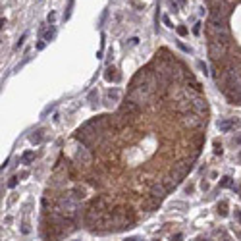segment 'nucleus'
<instances>
[{
	"mask_svg": "<svg viewBox=\"0 0 241 241\" xmlns=\"http://www.w3.org/2000/svg\"><path fill=\"white\" fill-rule=\"evenodd\" d=\"M237 160H239V162H241V152H239V156H237Z\"/></svg>",
	"mask_w": 241,
	"mask_h": 241,
	"instance_id": "obj_39",
	"label": "nucleus"
},
{
	"mask_svg": "<svg viewBox=\"0 0 241 241\" xmlns=\"http://www.w3.org/2000/svg\"><path fill=\"white\" fill-rule=\"evenodd\" d=\"M25 37H27V35H25V33H23V35H21V39L18 41V45H16V48H19L21 45H23V41H25Z\"/></svg>",
	"mask_w": 241,
	"mask_h": 241,
	"instance_id": "obj_31",
	"label": "nucleus"
},
{
	"mask_svg": "<svg viewBox=\"0 0 241 241\" xmlns=\"http://www.w3.org/2000/svg\"><path fill=\"white\" fill-rule=\"evenodd\" d=\"M89 102H91L93 108H97V104H98V93H97V89H93L89 93Z\"/></svg>",
	"mask_w": 241,
	"mask_h": 241,
	"instance_id": "obj_14",
	"label": "nucleus"
},
{
	"mask_svg": "<svg viewBox=\"0 0 241 241\" xmlns=\"http://www.w3.org/2000/svg\"><path fill=\"white\" fill-rule=\"evenodd\" d=\"M104 79H106V81H110V83H118L120 79H122V75L118 74V70H116L114 66H108L106 71H104Z\"/></svg>",
	"mask_w": 241,
	"mask_h": 241,
	"instance_id": "obj_8",
	"label": "nucleus"
},
{
	"mask_svg": "<svg viewBox=\"0 0 241 241\" xmlns=\"http://www.w3.org/2000/svg\"><path fill=\"white\" fill-rule=\"evenodd\" d=\"M178 33L181 35V37H185V35H187L189 31H187V27H183V25H179V27H178Z\"/></svg>",
	"mask_w": 241,
	"mask_h": 241,
	"instance_id": "obj_25",
	"label": "nucleus"
},
{
	"mask_svg": "<svg viewBox=\"0 0 241 241\" xmlns=\"http://www.w3.org/2000/svg\"><path fill=\"white\" fill-rule=\"evenodd\" d=\"M141 110H143V106L141 104H137L135 100H131V98H123L122 102H120V110L118 112H122L123 116H127V118H139L141 116Z\"/></svg>",
	"mask_w": 241,
	"mask_h": 241,
	"instance_id": "obj_3",
	"label": "nucleus"
},
{
	"mask_svg": "<svg viewBox=\"0 0 241 241\" xmlns=\"http://www.w3.org/2000/svg\"><path fill=\"white\" fill-rule=\"evenodd\" d=\"M181 237H183V235H181V233H176V235L172 237V241H181Z\"/></svg>",
	"mask_w": 241,
	"mask_h": 241,
	"instance_id": "obj_35",
	"label": "nucleus"
},
{
	"mask_svg": "<svg viewBox=\"0 0 241 241\" xmlns=\"http://www.w3.org/2000/svg\"><path fill=\"white\" fill-rule=\"evenodd\" d=\"M162 19H164V23H166L168 27H174V25H172V21H170V18H168V16H164Z\"/></svg>",
	"mask_w": 241,
	"mask_h": 241,
	"instance_id": "obj_34",
	"label": "nucleus"
},
{
	"mask_svg": "<svg viewBox=\"0 0 241 241\" xmlns=\"http://www.w3.org/2000/svg\"><path fill=\"white\" fill-rule=\"evenodd\" d=\"M201 189H203V191H208V189H210V183H208V181H201Z\"/></svg>",
	"mask_w": 241,
	"mask_h": 241,
	"instance_id": "obj_27",
	"label": "nucleus"
},
{
	"mask_svg": "<svg viewBox=\"0 0 241 241\" xmlns=\"http://www.w3.org/2000/svg\"><path fill=\"white\" fill-rule=\"evenodd\" d=\"M199 241H210L208 237H199Z\"/></svg>",
	"mask_w": 241,
	"mask_h": 241,
	"instance_id": "obj_38",
	"label": "nucleus"
},
{
	"mask_svg": "<svg viewBox=\"0 0 241 241\" xmlns=\"http://www.w3.org/2000/svg\"><path fill=\"white\" fill-rule=\"evenodd\" d=\"M231 145H233V147H237V145H241V135L233 137V139H231Z\"/></svg>",
	"mask_w": 241,
	"mask_h": 241,
	"instance_id": "obj_28",
	"label": "nucleus"
},
{
	"mask_svg": "<svg viewBox=\"0 0 241 241\" xmlns=\"http://www.w3.org/2000/svg\"><path fill=\"white\" fill-rule=\"evenodd\" d=\"M193 33H195V35H199V33H201V23H195V27H193Z\"/></svg>",
	"mask_w": 241,
	"mask_h": 241,
	"instance_id": "obj_33",
	"label": "nucleus"
},
{
	"mask_svg": "<svg viewBox=\"0 0 241 241\" xmlns=\"http://www.w3.org/2000/svg\"><path fill=\"white\" fill-rule=\"evenodd\" d=\"M54 37H56V29H54V27H50L48 31L45 33V41H46V42H50V41L54 39Z\"/></svg>",
	"mask_w": 241,
	"mask_h": 241,
	"instance_id": "obj_15",
	"label": "nucleus"
},
{
	"mask_svg": "<svg viewBox=\"0 0 241 241\" xmlns=\"http://www.w3.org/2000/svg\"><path fill=\"white\" fill-rule=\"evenodd\" d=\"M35 156H37V155H35V151H25L23 155L19 156V160H21V164H31L33 160H35Z\"/></svg>",
	"mask_w": 241,
	"mask_h": 241,
	"instance_id": "obj_10",
	"label": "nucleus"
},
{
	"mask_svg": "<svg viewBox=\"0 0 241 241\" xmlns=\"http://www.w3.org/2000/svg\"><path fill=\"white\" fill-rule=\"evenodd\" d=\"M54 19H56V14H54V12H50V14H48V23L52 25V23H54Z\"/></svg>",
	"mask_w": 241,
	"mask_h": 241,
	"instance_id": "obj_29",
	"label": "nucleus"
},
{
	"mask_svg": "<svg viewBox=\"0 0 241 241\" xmlns=\"http://www.w3.org/2000/svg\"><path fill=\"white\" fill-rule=\"evenodd\" d=\"M216 212H218V216H222V218H226L228 216V201H220L216 204Z\"/></svg>",
	"mask_w": 241,
	"mask_h": 241,
	"instance_id": "obj_11",
	"label": "nucleus"
},
{
	"mask_svg": "<svg viewBox=\"0 0 241 241\" xmlns=\"http://www.w3.org/2000/svg\"><path fill=\"white\" fill-rule=\"evenodd\" d=\"M155 241H160V239H155Z\"/></svg>",
	"mask_w": 241,
	"mask_h": 241,
	"instance_id": "obj_40",
	"label": "nucleus"
},
{
	"mask_svg": "<svg viewBox=\"0 0 241 241\" xmlns=\"http://www.w3.org/2000/svg\"><path fill=\"white\" fill-rule=\"evenodd\" d=\"M170 10L176 14V12H179V4L176 2V0H170Z\"/></svg>",
	"mask_w": 241,
	"mask_h": 241,
	"instance_id": "obj_20",
	"label": "nucleus"
},
{
	"mask_svg": "<svg viewBox=\"0 0 241 241\" xmlns=\"http://www.w3.org/2000/svg\"><path fill=\"white\" fill-rule=\"evenodd\" d=\"M106 98L110 100V102H118L120 100V93H118V89H110L106 93Z\"/></svg>",
	"mask_w": 241,
	"mask_h": 241,
	"instance_id": "obj_13",
	"label": "nucleus"
},
{
	"mask_svg": "<svg viewBox=\"0 0 241 241\" xmlns=\"http://www.w3.org/2000/svg\"><path fill=\"white\" fill-rule=\"evenodd\" d=\"M176 2H178L179 6H185V4H187V0H176Z\"/></svg>",
	"mask_w": 241,
	"mask_h": 241,
	"instance_id": "obj_37",
	"label": "nucleus"
},
{
	"mask_svg": "<svg viewBox=\"0 0 241 241\" xmlns=\"http://www.w3.org/2000/svg\"><path fill=\"white\" fill-rule=\"evenodd\" d=\"M68 191H70V195L74 197L75 201H79V203H83V201H85V197H87V189H85L83 185H79V183L74 185V187H70Z\"/></svg>",
	"mask_w": 241,
	"mask_h": 241,
	"instance_id": "obj_7",
	"label": "nucleus"
},
{
	"mask_svg": "<svg viewBox=\"0 0 241 241\" xmlns=\"http://www.w3.org/2000/svg\"><path fill=\"white\" fill-rule=\"evenodd\" d=\"M197 66H199V68H201V71H203V74H204V75H207V74H208V68H207V64H204V62H199V64H197Z\"/></svg>",
	"mask_w": 241,
	"mask_h": 241,
	"instance_id": "obj_24",
	"label": "nucleus"
},
{
	"mask_svg": "<svg viewBox=\"0 0 241 241\" xmlns=\"http://www.w3.org/2000/svg\"><path fill=\"white\" fill-rule=\"evenodd\" d=\"M241 126V122L239 120H235V118H222V120H218V123H216V127L222 131V133H228V131H231V129H237Z\"/></svg>",
	"mask_w": 241,
	"mask_h": 241,
	"instance_id": "obj_5",
	"label": "nucleus"
},
{
	"mask_svg": "<svg viewBox=\"0 0 241 241\" xmlns=\"http://www.w3.org/2000/svg\"><path fill=\"white\" fill-rule=\"evenodd\" d=\"M74 241H79V239H74Z\"/></svg>",
	"mask_w": 241,
	"mask_h": 241,
	"instance_id": "obj_41",
	"label": "nucleus"
},
{
	"mask_svg": "<svg viewBox=\"0 0 241 241\" xmlns=\"http://www.w3.org/2000/svg\"><path fill=\"white\" fill-rule=\"evenodd\" d=\"M193 189H195V185H193V183L185 185V193H187V195H189V193H193Z\"/></svg>",
	"mask_w": 241,
	"mask_h": 241,
	"instance_id": "obj_30",
	"label": "nucleus"
},
{
	"mask_svg": "<svg viewBox=\"0 0 241 241\" xmlns=\"http://www.w3.org/2000/svg\"><path fill=\"white\" fill-rule=\"evenodd\" d=\"M29 139H31V143H35V145L42 143V139H45V129H37V131H33Z\"/></svg>",
	"mask_w": 241,
	"mask_h": 241,
	"instance_id": "obj_9",
	"label": "nucleus"
},
{
	"mask_svg": "<svg viewBox=\"0 0 241 241\" xmlns=\"http://www.w3.org/2000/svg\"><path fill=\"white\" fill-rule=\"evenodd\" d=\"M179 123H181V127H183V129H189V131L201 129V127L207 126V116L197 114V112L193 110V112H187V114H183V116H179Z\"/></svg>",
	"mask_w": 241,
	"mask_h": 241,
	"instance_id": "obj_2",
	"label": "nucleus"
},
{
	"mask_svg": "<svg viewBox=\"0 0 241 241\" xmlns=\"http://www.w3.org/2000/svg\"><path fill=\"white\" fill-rule=\"evenodd\" d=\"M126 241H145L143 237H139V235H133V237H127Z\"/></svg>",
	"mask_w": 241,
	"mask_h": 241,
	"instance_id": "obj_32",
	"label": "nucleus"
},
{
	"mask_svg": "<svg viewBox=\"0 0 241 241\" xmlns=\"http://www.w3.org/2000/svg\"><path fill=\"white\" fill-rule=\"evenodd\" d=\"M71 8H74V0H70L68 10H66V14H64V21H66V19H70V16H71Z\"/></svg>",
	"mask_w": 241,
	"mask_h": 241,
	"instance_id": "obj_18",
	"label": "nucleus"
},
{
	"mask_svg": "<svg viewBox=\"0 0 241 241\" xmlns=\"http://www.w3.org/2000/svg\"><path fill=\"white\" fill-rule=\"evenodd\" d=\"M29 231H31V228H29V224H27V222H23V224H21V233H23V235H27Z\"/></svg>",
	"mask_w": 241,
	"mask_h": 241,
	"instance_id": "obj_23",
	"label": "nucleus"
},
{
	"mask_svg": "<svg viewBox=\"0 0 241 241\" xmlns=\"http://www.w3.org/2000/svg\"><path fill=\"white\" fill-rule=\"evenodd\" d=\"M220 187H230V189H233V191H235V185H233V179H231L230 176H224V178L220 179Z\"/></svg>",
	"mask_w": 241,
	"mask_h": 241,
	"instance_id": "obj_12",
	"label": "nucleus"
},
{
	"mask_svg": "<svg viewBox=\"0 0 241 241\" xmlns=\"http://www.w3.org/2000/svg\"><path fill=\"white\" fill-rule=\"evenodd\" d=\"M178 46H179L181 50H183V52H187V54H191V52H193V50L189 48V46H185V45H183V42H181V41H178Z\"/></svg>",
	"mask_w": 241,
	"mask_h": 241,
	"instance_id": "obj_22",
	"label": "nucleus"
},
{
	"mask_svg": "<svg viewBox=\"0 0 241 241\" xmlns=\"http://www.w3.org/2000/svg\"><path fill=\"white\" fill-rule=\"evenodd\" d=\"M233 218H235L237 226H241V208H235V212H233Z\"/></svg>",
	"mask_w": 241,
	"mask_h": 241,
	"instance_id": "obj_21",
	"label": "nucleus"
},
{
	"mask_svg": "<svg viewBox=\"0 0 241 241\" xmlns=\"http://www.w3.org/2000/svg\"><path fill=\"white\" fill-rule=\"evenodd\" d=\"M228 50H230V42H224V41H208V56L212 60L214 66H220L226 56H228Z\"/></svg>",
	"mask_w": 241,
	"mask_h": 241,
	"instance_id": "obj_1",
	"label": "nucleus"
},
{
	"mask_svg": "<svg viewBox=\"0 0 241 241\" xmlns=\"http://www.w3.org/2000/svg\"><path fill=\"white\" fill-rule=\"evenodd\" d=\"M18 181H19V176H12L10 181H8V187H16V185H18Z\"/></svg>",
	"mask_w": 241,
	"mask_h": 241,
	"instance_id": "obj_19",
	"label": "nucleus"
},
{
	"mask_svg": "<svg viewBox=\"0 0 241 241\" xmlns=\"http://www.w3.org/2000/svg\"><path fill=\"white\" fill-rule=\"evenodd\" d=\"M54 108H56V104H50V106H46L45 110H42V118H45V116H46V114H48L50 110H54Z\"/></svg>",
	"mask_w": 241,
	"mask_h": 241,
	"instance_id": "obj_26",
	"label": "nucleus"
},
{
	"mask_svg": "<svg viewBox=\"0 0 241 241\" xmlns=\"http://www.w3.org/2000/svg\"><path fill=\"white\" fill-rule=\"evenodd\" d=\"M29 176V172H19V179H25Z\"/></svg>",
	"mask_w": 241,
	"mask_h": 241,
	"instance_id": "obj_36",
	"label": "nucleus"
},
{
	"mask_svg": "<svg viewBox=\"0 0 241 241\" xmlns=\"http://www.w3.org/2000/svg\"><path fill=\"white\" fill-rule=\"evenodd\" d=\"M75 164H77V166H87V164H91V151L87 149V147L77 149V152H75Z\"/></svg>",
	"mask_w": 241,
	"mask_h": 241,
	"instance_id": "obj_6",
	"label": "nucleus"
},
{
	"mask_svg": "<svg viewBox=\"0 0 241 241\" xmlns=\"http://www.w3.org/2000/svg\"><path fill=\"white\" fill-rule=\"evenodd\" d=\"M228 18H230V6L228 4H218L210 8V21H220V23H228Z\"/></svg>",
	"mask_w": 241,
	"mask_h": 241,
	"instance_id": "obj_4",
	"label": "nucleus"
},
{
	"mask_svg": "<svg viewBox=\"0 0 241 241\" xmlns=\"http://www.w3.org/2000/svg\"><path fill=\"white\" fill-rule=\"evenodd\" d=\"M222 152H224V149H222V143H220V141H214V155H216V156H220Z\"/></svg>",
	"mask_w": 241,
	"mask_h": 241,
	"instance_id": "obj_17",
	"label": "nucleus"
},
{
	"mask_svg": "<svg viewBox=\"0 0 241 241\" xmlns=\"http://www.w3.org/2000/svg\"><path fill=\"white\" fill-rule=\"evenodd\" d=\"M216 235L220 237L222 241H231V237L228 235V231H226V230H216Z\"/></svg>",
	"mask_w": 241,
	"mask_h": 241,
	"instance_id": "obj_16",
	"label": "nucleus"
}]
</instances>
